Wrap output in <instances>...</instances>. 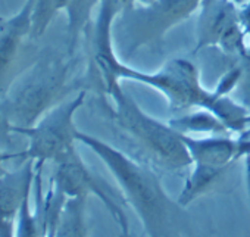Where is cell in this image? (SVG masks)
I'll return each instance as SVG.
<instances>
[{"mask_svg":"<svg viewBox=\"0 0 250 237\" xmlns=\"http://www.w3.org/2000/svg\"><path fill=\"white\" fill-rule=\"evenodd\" d=\"M36 0H25L22 9L11 18H0V97L18 72L15 71L22 56L25 40L31 36L33 11Z\"/></svg>","mask_w":250,"mask_h":237,"instance_id":"30bf717a","label":"cell"},{"mask_svg":"<svg viewBox=\"0 0 250 237\" xmlns=\"http://www.w3.org/2000/svg\"><path fill=\"white\" fill-rule=\"evenodd\" d=\"M168 124L178 133L183 134H228L231 133L222 120L206 109H197L183 116L172 118Z\"/></svg>","mask_w":250,"mask_h":237,"instance_id":"4fadbf2b","label":"cell"},{"mask_svg":"<svg viewBox=\"0 0 250 237\" xmlns=\"http://www.w3.org/2000/svg\"><path fill=\"white\" fill-rule=\"evenodd\" d=\"M36 186V168L33 161H24L15 171H6L0 177V237L15 236L17 218L24 200L31 196Z\"/></svg>","mask_w":250,"mask_h":237,"instance_id":"8fae6325","label":"cell"},{"mask_svg":"<svg viewBox=\"0 0 250 237\" xmlns=\"http://www.w3.org/2000/svg\"><path fill=\"white\" fill-rule=\"evenodd\" d=\"M136 2L140 5V6H149V5H152V3H155L156 0H136Z\"/></svg>","mask_w":250,"mask_h":237,"instance_id":"d6986e66","label":"cell"},{"mask_svg":"<svg viewBox=\"0 0 250 237\" xmlns=\"http://www.w3.org/2000/svg\"><path fill=\"white\" fill-rule=\"evenodd\" d=\"M14 130H12V124L6 120V118L0 113V146L3 149L9 151L12 149L14 146V142H12V136H14Z\"/></svg>","mask_w":250,"mask_h":237,"instance_id":"9a60e30c","label":"cell"},{"mask_svg":"<svg viewBox=\"0 0 250 237\" xmlns=\"http://www.w3.org/2000/svg\"><path fill=\"white\" fill-rule=\"evenodd\" d=\"M85 196H74L68 197L56 227L55 236L62 237H83L88 236L87 218H85V208H87Z\"/></svg>","mask_w":250,"mask_h":237,"instance_id":"5bb4252c","label":"cell"},{"mask_svg":"<svg viewBox=\"0 0 250 237\" xmlns=\"http://www.w3.org/2000/svg\"><path fill=\"white\" fill-rule=\"evenodd\" d=\"M240 9L234 0H203L196 25L194 53L206 47H218L231 59L249 53L250 46Z\"/></svg>","mask_w":250,"mask_h":237,"instance_id":"ba28073f","label":"cell"},{"mask_svg":"<svg viewBox=\"0 0 250 237\" xmlns=\"http://www.w3.org/2000/svg\"><path fill=\"white\" fill-rule=\"evenodd\" d=\"M87 90H80L75 96L65 99L49 109L31 127H12L15 134L27 137L28 146L24 152H15V159L33 161L36 170H43L44 164L55 162L59 156L75 146L78 129L75 113L84 105Z\"/></svg>","mask_w":250,"mask_h":237,"instance_id":"8992f818","label":"cell"},{"mask_svg":"<svg viewBox=\"0 0 250 237\" xmlns=\"http://www.w3.org/2000/svg\"><path fill=\"white\" fill-rule=\"evenodd\" d=\"M11 159H15V152H9V151H5L2 146H0V177L6 174V168H5V162L6 161H11Z\"/></svg>","mask_w":250,"mask_h":237,"instance_id":"e0dca14e","label":"cell"},{"mask_svg":"<svg viewBox=\"0 0 250 237\" xmlns=\"http://www.w3.org/2000/svg\"><path fill=\"white\" fill-rule=\"evenodd\" d=\"M99 0H36L33 11V37L44 34L55 15L61 11L66 15V52L75 56L80 39L87 36L91 25L93 12Z\"/></svg>","mask_w":250,"mask_h":237,"instance_id":"9c48e42d","label":"cell"},{"mask_svg":"<svg viewBox=\"0 0 250 237\" xmlns=\"http://www.w3.org/2000/svg\"><path fill=\"white\" fill-rule=\"evenodd\" d=\"M130 80L146 84L161 91L171 112L188 109H206L225 123L231 133L240 134L250 129V110L229 96H218L205 88L199 68L186 58H172L161 69L147 72L130 66L122 61L116 49L107 52H91L88 69L84 75L87 90L99 91L112 81Z\"/></svg>","mask_w":250,"mask_h":237,"instance_id":"6da1fadb","label":"cell"},{"mask_svg":"<svg viewBox=\"0 0 250 237\" xmlns=\"http://www.w3.org/2000/svg\"><path fill=\"white\" fill-rule=\"evenodd\" d=\"M240 14H241V21H243L244 30L247 34V40H249V46H250V0H247V2L243 5V8L240 9Z\"/></svg>","mask_w":250,"mask_h":237,"instance_id":"2e32d148","label":"cell"},{"mask_svg":"<svg viewBox=\"0 0 250 237\" xmlns=\"http://www.w3.org/2000/svg\"><path fill=\"white\" fill-rule=\"evenodd\" d=\"M190 158L191 165H209L216 168H231L240 161L238 140L228 137V134H209L194 137L193 134L180 133Z\"/></svg>","mask_w":250,"mask_h":237,"instance_id":"7c38bea8","label":"cell"},{"mask_svg":"<svg viewBox=\"0 0 250 237\" xmlns=\"http://www.w3.org/2000/svg\"><path fill=\"white\" fill-rule=\"evenodd\" d=\"M96 94L97 109L122 143V151L156 170L175 172L191 165L180 133L168 123L146 113L124 91L121 81L104 84Z\"/></svg>","mask_w":250,"mask_h":237,"instance_id":"7a4b0ae2","label":"cell"},{"mask_svg":"<svg viewBox=\"0 0 250 237\" xmlns=\"http://www.w3.org/2000/svg\"><path fill=\"white\" fill-rule=\"evenodd\" d=\"M241 161L244 164V174H246V186H247V193L250 197V149L246 151L241 156Z\"/></svg>","mask_w":250,"mask_h":237,"instance_id":"ac0fdd59","label":"cell"},{"mask_svg":"<svg viewBox=\"0 0 250 237\" xmlns=\"http://www.w3.org/2000/svg\"><path fill=\"white\" fill-rule=\"evenodd\" d=\"M244 5L247 0H234ZM203 0H156L149 6L130 8L115 22L113 43L118 55L130 58L140 49L164 39V36L199 11Z\"/></svg>","mask_w":250,"mask_h":237,"instance_id":"5b68a950","label":"cell"},{"mask_svg":"<svg viewBox=\"0 0 250 237\" xmlns=\"http://www.w3.org/2000/svg\"><path fill=\"white\" fill-rule=\"evenodd\" d=\"M75 56L46 52L17 75L0 97V113L12 127H31L74 90H87L83 80H72ZM88 91V90H87Z\"/></svg>","mask_w":250,"mask_h":237,"instance_id":"277c9868","label":"cell"},{"mask_svg":"<svg viewBox=\"0 0 250 237\" xmlns=\"http://www.w3.org/2000/svg\"><path fill=\"white\" fill-rule=\"evenodd\" d=\"M77 140L109 170L125 203L134 211L147 236L178 234L184 208L167 193L156 168L88 133L78 131Z\"/></svg>","mask_w":250,"mask_h":237,"instance_id":"3957f363","label":"cell"},{"mask_svg":"<svg viewBox=\"0 0 250 237\" xmlns=\"http://www.w3.org/2000/svg\"><path fill=\"white\" fill-rule=\"evenodd\" d=\"M53 164V174L50 177V186L66 197L74 196H96L106 206L107 212L118 224L122 236L130 231L127 203H125L119 190L110 187L100 175L87 167L77 148L74 146Z\"/></svg>","mask_w":250,"mask_h":237,"instance_id":"52a82bcc","label":"cell"}]
</instances>
